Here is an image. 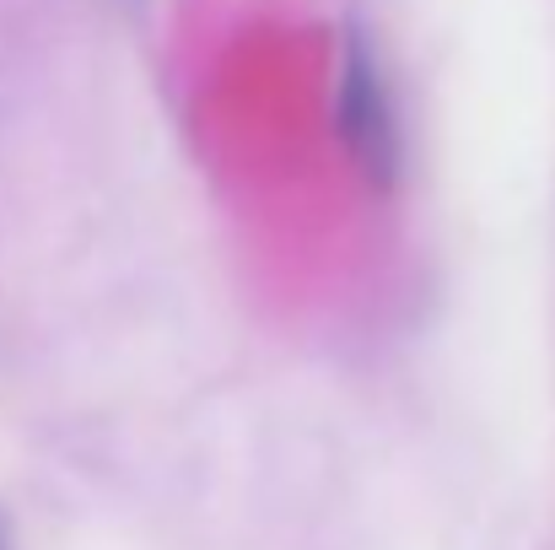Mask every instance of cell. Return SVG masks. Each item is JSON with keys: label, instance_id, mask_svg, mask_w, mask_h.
Here are the masks:
<instances>
[{"label": "cell", "instance_id": "obj_1", "mask_svg": "<svg viewBox=\"0 0 555 550\" xmlns=\"http://www.w3.org/2000/svg\"><path fill=\"white\" fill-rule=\"evenodd\" d=\"M0 550H5V546H0Z\"/></svg>", "mask_w": 555, "mask_h": 550}]
</instances>
